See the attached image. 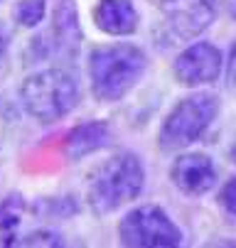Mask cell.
Here are the masks:
<instances>
[{
  "instance_id": "9a60e30c",
  "label": "cell",
  "mask_w": 236,
  "mask_h": 248,
  "mask_svg": "<svg viewBox=\"0 0 236 248\" xmlns=\"http://www.w3.org/2000/svg\"><path fill=\"white\" fill-rule=\"evenodd\" d=\"M219 206L226 211V214L236 217V177H231V180L221 187V192H219Z\"/></svg>"
},
{
  "instance_id": "ba28073f",
  "label": "cell",
  "mask_w": 236,
  "mask_h": 248,
  "mask_svg": "<svg viewBox=\"0 0 236 248\" xmlns=\"http://www.w3.org/2000/svg\"><path fill=\"white\" fill-rule=\"evenodd\" d=\"M170 180L182 194L202 197L217 185V167L205 153H187L175 160Z\"/></svg>"
},
{
  "instance_id": "6da1fadb",
  "label": "cell",
  "mask_w": 236,
  "mask_h": 248,
  "mask_svg": "<svg viewBox=\"0 0 236 248\" xmlns=\"http://www.w3.org/2000/svg\"><path fill=\"white\" fill-rule=\"evenodd\" d=\"M145 185V170L138 155L116 153L94 165L84 182V199L96 217H106L133 202Z\"/></svg>"
},
{
  "instance_id": "8992f818",
  "label": "cell",
  "mask_w": 236,
  "mask_h": 248,
  "mask_svg": "<svg viewBox=\"0 0 236 248\" xmlns=\"http://www.w3.org/2000/svg\"><path fill=\"white\" fill-rule=\"evenodd\" d=\"M157 8L177 37L192 40L214 22L217 0H157Z\"/></svg>"
},
{
  "instance_id": "30bf717a",
  "label": "cell",
  "mask_w": 236,
  "mask_h": 248,
  "mask_svg": "<svg viewBox=\"0 0 236 248\" xmlns=\"http://www.w3.org/2000/svg\"><path fill=\"white\" fill-rule=\"evenodd\" d=\"M109 143V125L106 123H84L79 128H74L66 138V155L72 160H79L98 148H104Z\"/></svg>"
},
{
  "instance_id": "5b68a950",
  "label": "cell",
  "mask_w": 236,
  "mask_h": 248,
  "mask_svg": "<svg viewBox=\"0 0 236 248\" xmlns=\"http://www.w3.org/2000/svg\"><path fill=\"white\" fill-rule=\"evenodd\" d=\"M118 241L133 248H165L180 246L182 233L165 214V209L155 204H143L128 211L118 224Z\"/></svg>"
},
{
  "instance_id": "7c38bea8",
  "label": "cell",
  "mask_w": 236,
  "mask_h": 248,
  "mask_svg": "<svg viewBox=\"0 0 236 248\" xmlns=\"http://www.w3.org/2000/svg\"><path fill=\"white\" fill-rule=\"evenodd\" d=\"M47 13L45 0H20V3L13 8V17L20 27H35L42 22Z\"/></svg>"
},
{
  "instance_id": "5bb4252c",
  "label": "cell",
  "mask_w": 236,
  "mask_h": 248,
  "mask_svg": "<svg viewBox=\"0 0 236 248\" xmlns=\"http://www.w3.org/2000/svg\"><path fill=\"white\" fill-rule=\"evenodd\" d=\"M17 246H62V238L49 231H32L17 241Z\"/></svg>"
},
{
  "instance_id": "9c48e42d",
  "label": "cell",
  "mask_w": 236,
  "mask_h": 248,
  "mask_svg": "<svg viewBox=\"0 0 236 248\" xmlns=\"http://www.w3.org/2000/svg\"><path fill=\"white\" fill-rule=\"evenodd\" d=\"M94 22L101 32L126 37L138 30V10L130 0H98L94 8Z\"/></svg>"
},
{
  "instance_id": "52a82bcc",
  "label": "cell",
  "mask_w": 236,
  "mask_h": 248,
  "mask_svg": "<svg viewBox=\"0 0 236 248\" xmlns=\"http://www.w3.org/2000/svg\"><path fill=\"white\" fill-rule=\"evenodd\" d=\"M221 74V52L209 42H197L175 59V77L182 86H205Z\"/></svg>"
},
{
  "instance_id": "4fadbf2b",
  "label": "cell",
  "mask_w": 236,
  "mask_h": 248,
  "mask_svg": "<svg viewBox=\"0 0 236 248\" xmlns=\"http://www.w3.org/2000/svg\"><path fill=\"white\" fill-rule=\"evenodd\" d=\"M22 206H25V202L17 194H10L5 199H0V231H3V233L10 236L15 231V226L20 224Z\"/></svg>"
},
{
  "instance_id": "3957f363",
  "label": "cell",
  "mask_w": 236,
  "mask_h": 248,
  "mask_svg": "<svg viewBox=\"0 0 236 248\" xmlns=\"http://www.w3.org/2000/svg\"><path fill=\"white\" fill-rule=\"evenodd\" d=\"M79 96V84L66 69H42L20 86L25 111L40 123H54L69 116L77 108Z\"/></svg>"
},
{
  "instance_id": "7a4b0ae2",
  "label": "cell",
  "mask_w": 236,
  "mask_h": 248,
  "mask_svg": "<svg viewBox=\"0 0 236 248\" xmlns=\"http://www.w3.org/2000/svg\"><path fill=\"white\" fill-rule=\"evenodd\" d=\"M148 66V57L136 45H104L89 54L91 91L98 101H121L136 86Z\"/></svg>"
},
{
  "instance_id": "2e32d148",
  "label": "cell",
  "mask_w": 236,
  "mask_h": 248,
  "mask_svg": "<svg viewBox=\"0 0 236 248\" xmlns=\"http://www.w3.org/2000/svg\"><path fill=\"white\" fill-rule=\"evenodd\" d=\"M8 42H10V34L3 25H0V66L5 64V57H8Z\"/></svg>"
},
{
  "instance_id": "e0dca14e",
  "label": "cell",
  "mask_w": 236,
  "mask_h": 248,
  "mask_svg": "<svg viewBox=\"0 0 236 248\" xmlns=\"http://www.w3.org/2000/svg\"><path fill=\"white\" fill-rule=\"evenodd\" d=\"M229 157H231V162L236 165V138H234V143H231V148H229Z\"/></svg>"
},
{
  "instance_id": "277c9868",
  "label": "cell",
  "mask_w": 236,
  "mask_h": 248,
  "mask_svg": "<svg viewBox=\"0 0 236 248\" xmlns=\"http://www.w3.org/2000/svg\"><path fill=\"white\" fill-rule=\"evenodd\" d=\"M219 113V98L209 91H199L192 93L187 98H182L175 108L167 113L157 143L162 150L173 153V150H182L207 133V128L212 125V121Z\"/></svg>"
},
{
  "instance_id": "8fae6325",
  "label": "cell",
  "mask_w": 236,
  "mask_h": 248,
  "mask_svg": "<svg viewBox=\"0 0 236 248\" xmlns=\"http://www.w3.org/2000/svg\"><path fill=\"white\" fill-rule=\"evenodd\" d=\"M52 34H54V47L59 52H74L79 42V22H77V10L72 5V0H64L57 8Z\"/></svg>"
}]
</instances>
